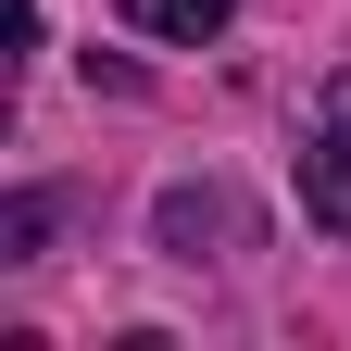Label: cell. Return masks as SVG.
I'll list each match as a JSON object with an SVG mask.
<instances>
[{"label":"cell","instance_id":"obj_1","mask_svg":"<svg viewBox=\"0 0 351 351\" xmlns=\"http://www.w3.org/2000/svg\"><path fill=\"white\" fill-rule=\"evenodd\" d=\"M301 213L351 239V63L314 88V113H301Z\"/></svg>","mask_w":351,"mask_h":351},{"label":"cell","instance_id":"obj_2","mask_svg":"<svg viewBox=\"0 0 351 351\" xmlns=\"http://www.w3.org/2000/svg\"><path fill=\"white\" fill-rule=\"evenodd\" d=\"M239 0H125V25L138 38H176V51H201V38H226Z\"/></svg>","mask_w":351,"mask_h":351},{"label":"cell","instance_id":"obj_3","mask_svg":"<svg viewBox=\"0 0 351 351\" xmlns=\"http://www.w3.org/2000/svg\"><path fill=\"white\" fill-rule=\"evenodd\" d=\"M51 189H13V201H0V263H38V239H51Z\"/></svg>","mask_w":351,"mask_h":351}]
</instances>
